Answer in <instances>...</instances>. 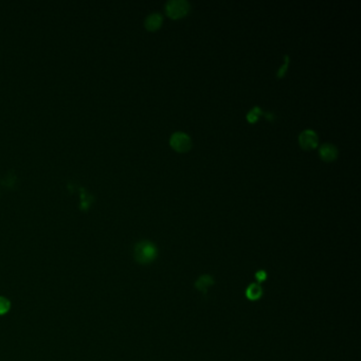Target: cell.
<instances>
[{"instance_id": "3", "label": "cell", "mask_w": 361, "mask_h": 361, "mask_svg": "<svg viewBox=\"0 0 361 361\" xmlns=\"http://www.w3.org/2000/svg\"><path fill=\"white\" fill-rule=\"evenodd\" d=\"M169 145L175 152L185 154L192 148V139L183 131H176L169 138Z\"/></svg>"}, {"instance_id": "6", "label": "cell", "mask_w": 361, "mask_h": 361, "mask_svg": "<svg viewBox=\"0 0 361 361\" xmlns=\"http://www.w3.org/2000/svg\"><path fill=\"white\" fill-rule=\"evenodd\" d=\"M162 24H163V16L160 13H153V14H150L146 17L144 25H145L146 30L150 32H155L161 28Z\"/></svg>"}, {"instance_id": "11", "label": "cell", "mask_w": 361, "mask_h": 361, "mask_svg": "<svg viewBox=\"0 0 361 361\" xmlns=\"http://www.w3.org/2000/svg\"><path fill=\"white\" fill-rule=\"evenodd\" d=\"M11 308V303L10 301L4 298V297H0V316L6 313Z\"/></svg>"}, {"instance_id": "9", "label": "cell", "mask_w": 361, "mask_h": 361, "mask_svg": "<svg viewBox=\"0 0 361 361\" xmlns=\"http://www.w3.org/2000/svg\"><path fill=\"white\" fill-rule=\"evenodd\" d=\"M263 114H264V113H263V110L260 106H254L252 109L249 110V113L247 114V116H246L247 121L249 123L254 124L255 122H258V120L260 119V117Z\"/></svg>"}, {"instance_id": "2", "label": "cell", "mask_w": 361, "mask_h": 361, "mask_svg": "<svg viewBox=\"0 0 361 361\" xmlns=\"http://www.w3.org/2000/svg\"><path fill=\"white\" fill-rule=\"evenodd\" d=\"M190 12V3L187 0H169L166 4V13L170 19H181Z\"/></svg>"}, {"instance_id": "1", "label": "cell", "mask_w": 361, "mask_h": 361, "mask_svg": "<svg viewBox=\"0 0 361 361\" xmlns=\"http://www.w3.org/2000/svg\"><path fill=\"white\" fill-rule=\"evenodd\" d=\"M158 257V249L149 241H141L134 248V258L137 263L146 265L154 262Z\"/></svg>"}, {"instance_id": "10", "label": "cell", "mask_w": 361, "mask_h": 361, "mask_svg": "<svg viewBox=\"0 0 361 361\" xmlns=\"http://www.w3.org/2000/svg\"><path fill=\"white\" fill-rule=\"evenodd\" d=\"M289 56L288 55H284V64L283 66H281V68L278 70L277 72V76L278 78H282L286 75V72L288 70V66H289Z\"/></svg>"}, {"instance_id": "5", "label": "cell", "mask_w": 361, "mask_h": 361, "mask_svg": "<svg viewBox=\"0 0 361 361\" xmlns=\"http://www.w3.org/2000/svg\"><path fill=\"white\" fill-rule=\"evenodd\" d=\"M319 156L324 162H333L338 157V148L332 143H324L319 148Z\"/></svg>"}, {"instance_id": "7", "label": "cell", "mask_w": 361, "mask_h": 361, "mask_svg": "<svg viewBox=\"0 0 361 361\" xmlns=\"http://www.w3.org/2000/svg\"><path fill=\"white\" fill-rule=\"evenodd\" d=\"M263 295V289L260 284L252 283L248 286L246 289V297L250 301H258L262 298Z\"/></svg>"}, {"instance_id": "12", "label": "cell", "mask_w": 361, "mask_h": 361, "mask_svg": "<svg viewBox=\"0 0 361 361\" xmlns=\"http://www.w3.org/2000/svg\"><path fill=\"white\" fill-rule=\"evenodd\" d=\"M255 278H257L259 284L262 283L263 281H265L266 278H267V273L264 271V270H260L258 271L257 273H255Z\"/></svg>"}, {"instance_id": "8", "label": "cell", "mask_w": 361, "mask_h": 361, "mask_svg": "<svg viewBox=\"0 0 361 361\" xmlns=\"http://www.w3.org/2000/svg\"><path fill=\"white\" fill-rule=\"evenodd\" d=\"M213 284H214V281L211 277H210V275H202V277H200L198 280H197V282L195 283L197 289L205 293L207 292L208 288L210 286H212Z\"/></svg>"}, {"instance_id": "4", "label": "cell", "mask_w": 361, "mask_h": 361, "mask_svg": "<svg viewBox=\"0 0 361 361\" xmlns=\"http://www.w3.org/2000/svg\"><path fill=\"white\" fill-rule=\"evenodd\" d=\"M299 144L304 150H313L318 146L319 138L313 129H305L299 136Z\"/></svg>"}]
</instances>
